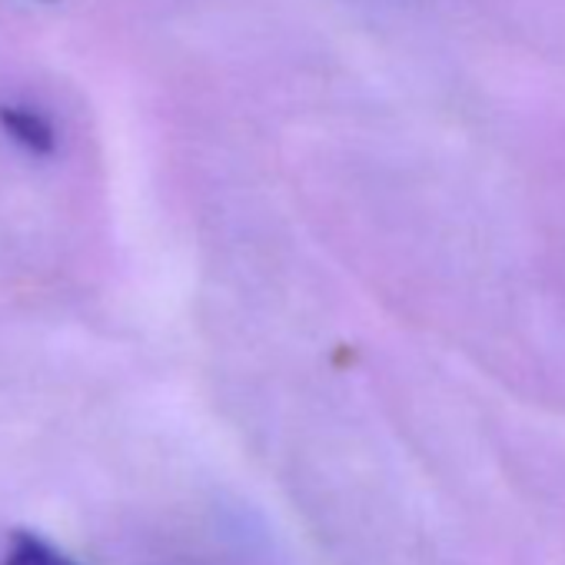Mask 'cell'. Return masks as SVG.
<instances>
[{"label":"cell","instance_id":"6da1fadb","mask_svg":"<svg viewBox=\"0 0 565 565\" xmlns=\"http://www.w3.org/2000/svg\"><path fill=\"white\" fill-rule=\"evenodd\" d=\"M0 127H4V134L18 147H24L34 157H51L57 150V130H54V124L41 110H34V107L4 104V107H0Z\"/></svg>","mask_w":565,"mask_h":565},{"label":"cell","instance_id":"7a4b0ae2","mask_svg":"<svg viewBox=\"0 0 565 565\" xmlns=\"http://www.w3.org/2000/svg\"><path fill=\"white\" fill-rule=\"evenodd\" d=\"M0 565H77V562L67 558L57 545H51L38 532L18 529V532L8 535L4 555H0Z\"/></svg>","mask_w":565,"mask_h":565}]
</instances>
